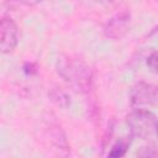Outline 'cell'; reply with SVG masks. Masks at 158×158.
Listing matches in <instances>:
<instances>
[{"label": "cell", "instance_id": "obj_11", "mask_svg": "<svg viewBox=\"0 0 158 158\" xmlns=\"http://www.w3.org/2000/svg\"><path fill=\"white\" fill-rule=\"evenodd\" d=\"M96 1H99V2H101V4H116V2H118L120 0H96Z\"/></svg>", "mask_w": 158, "mask_h": 158}, {"label": "cell", "instance_id": "obj_4", "mask_svg": "<svg viewBox=\"0 0 158 158\" xmlns=\"http://www.w3.org/2000/svg\"><path fill=\"white\" fill-rule=\"evenodd\" d=\"M17 43H19V27L11 17L4 16L0 22V51L1 53L9 54L14 52Z\"/></svg>", "mask_w": 158, "mask_h": 158}, {"label": "cell", "instance_id": "obj_3", "mask_svg": "<svg viewBox=\"0 0 158 158\" xmlns=\"http://www.w3.org/2000/svg\"><path fill=\"white\" fill-rule=\"evenodd\" d=\"M132 106H151L158 104V86L146 81H138L130 93Z\"/></svg>", "mask_w": 158, "mask_h": 158}, {"label": "cell", "instance_id": "obj_13", "mask_svg": "<svg viewBox=\"0 0 158 158\" xmlns=\"http://www.w3.org/2000/svg\"><path fill=\"white\" fill-rule=\"evenodd\" d=\"M156 136L158 137V126H157V130H156Z\"/></svg>", "mask_w": 158, "mask_h": 158}, {"label": "cell", "instance_id": "obj_6", "mask_svg": "<svg viewBox=\"0 0 158 158\" xmlns=\"http://www.w3.org/2000/svg\"><path fill=\"white\" fill-rule=\"evenodd\" d=\"M132 135L130 133V136H125V137H120L115 143L114 146L111 147L110 152H109V157L111 158H120V157H123L127 152V149L130 148L131 146V142H132Z\"/></svg>", "mask_w": 158, "mask_h": 158}, {"label": "cell", "instance_id": "obj_14", "mask_svg": "<svg viewBox=\"0 0 158 158\" xmlns=\"http://www.w3.org/2000/svg\"><path fill=\"white\" fill-rule=\"evenodd\" d=\"M157 1H158V0H157Z\"/></svg>", "mask_w": 158, "mask_h": 158}, {"label": "cell", "instance_id": "obj_7", "mask_svg": "<svg viewBox=\"0 0 158 158\" xmlns=\"http://www.w3.org/2000/svg\"><path fill=\"white\" fill-rule=\"evenodd\" d=\"M48 96L49 99L58 106L60 107H68L70 105V98L68 96V94L65 91H63L62 89H58V88H54L52 89L49 93H48Z\"/></svg>", "mask_w": 158, "mask_h": 158}, {"label": "cell", "instance_id": "obj_5", "mask_svg": "<svg viewBox=\"0 0 158 158\" xmlns=\"http://www.w3.org/2000/svg\"><path fill=\"white\" fill-rule=\"evenodd\" d=\"M131 25V14L128 11H121L112 16L104 26V35L111 40L122 38L128 31Z\"/></svg>", "mask_w": 158, "mask_h": 158}, {"label": "cell", "instance_id": "obj_1", "mask_svg": "<svg viewBox=\"0 0 158 158\" xmlns=\"http://www.w3.org/2000/svg\"><path fill=\"white\" fill-rule=\"evenodd\" d=\"M56 69L59 77L75 91L89 93L93 88L94 75L91 68L83 60L72 56H60Z\"/></svg>", "mask_w": 158, "mask_h": 158}, {"label": "cell", "instance_id": "obj_10", "mask_svg": "<svg viewBox=\"0 0 158 158\" xmlns=\"http://www.w3.org/2000/svg\"><path fill=\"white\" fill-rule=\"evenodd\" d=\"M146 152L143 153V152H139V153H137L138 156H142V157H156V156H158V152L157 151H154V148L153 147H149V149L147 151V148L144 147L143 148Z\"/></svg>", "mask_w": 158, "mask_h": 158}, {"label": "cell", "instance_id": "obj_2", "mask_svg": "<svg viewBox=\"0 0 158 158\" xmlns=\"http://www.w3.org/2000/svg\"><path fill=\"white\" fill-rule=\"evenodd\" d=\"M126 122L130 128V133L133 137H138L142 139H147L152 135H156V130L158 126V118L156 117V115L148 110L139 107L127 115Z\"/></svg>", "mask_w": 158, "mask_h": 158}, {"label": "cell", "instance_id": "obj_8", "mask_svg": "<svg viewBox=\"0 0 158 158\" xmlns=\"http://www.w3.org/2000/svg\"><path fill=\"white\" fill-rule=\"evenodd\" d=\"M147 67L154 74H158V51L152 52L147 58Z\"/></svg>", "mask_w": 158, "mask_h": 158}, {"label": "cell", "instance_id": "obj_9", "mask_svg": "<svg viewBox=\"0 0 158 158\" xmlns=\"http://www.w3.org/2000/svg\"><path fill=\"white\" fill-rule=\"evenodd\" d=\"M23 72H25L27 75H33V74L37 73V67H36V64L32 63V62H26V63L23 64Z\"/></svg>", "mask_w": 158, "mask_h": 158}, {"label": "cell", "instance_id": "obj_12", "mask_svg": "<svg viewBox=\"0 0 158 158\" xmlns=\"http://www.w3.org/2000/svg\"><path fill=\"white\" fill-rule=\"evenodd\" d=\"M25 4H27V5H33V4H38V2H41L42 0H22Z\"/></svg>", "mask_w": 158, "mask_h": 158}]
</instances>
